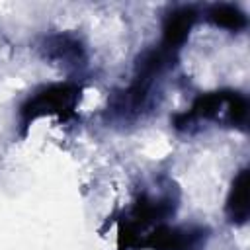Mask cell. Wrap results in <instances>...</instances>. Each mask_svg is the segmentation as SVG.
Masks as SVG:
<instances>
[{"label":"cell","mask_w":250,"mask_h":250,"mask_svg":"<svg viewBox=\"0 0 250 250\" xmlns=\"http://www.w3.org/2000/svg\"><path fill=\"white\" fill-rule=\"evenodd\" d=\"M209 21H213L219 27L225 29H242L246 25V16L232 4H215L209 12H207Z\"/></svg>","instance_id":"cell-7"},{"label":"cell","mask_w":250,"mask_h":250,"mask_svg":"<svg viewBox=\"0 0 250 250\" xmlns=\"http://www.w3.org/2000/svg\"><path fill=\"white\" fill-rule=\"evenodd\" d=\"M227 213L232 223H244L248 219V170H240L236 176L229 195Z\"/></svg>","instance_id":"cell-6"},{"label":"cell","mask_w":250,"mask_h":250,"mask_svg":"<svg viewBox=\"0 0 250 250\" xmlns=\"http://www.w3.org/2000/svg\"><path fill=\"white\" fill-rule=\"evenodd\" d=\"M246 100L238 96L236 92H217L209 96L197 98L191 111L186 113V121H197V119H211V121H223V123H242L246 119Z\"/></svg>","instance_id":"cell-1"},{"label":"cell","mask_w":250,"mask_h":250,"mask_svg":"<svg viewBox=\"0 0 250 250\" xmlns=\"http://www.w3.org/2000/svg\"><path fill=\"white\" fill-rule=\"evenodd\" d=\"M80 98V90L76 86L70 84H57V86H49L43 92H39L37 96H33L23 107H21V115L23 121L29 123L31 119L39 117V115H51V113H66L72 111V107L76 105V100Z\"/></svg>","instance_id":"cell-2"},{"label":"cell","mask_w":250,"mask_h":250,"mask_svg":"<svg viewBox=\"0 0 250 250\" xmlns=\"http://www.w3.org/2000/svg\"><path fill=\"white\" fill-rule=\"evenodd\" d=\"M45 55L62 64H76L82 61V45L70 35H53L45 39Z\"/></svg>","instance_id":"cell-5"},{"label":"cell","mask_w":250,"mask_h":250,"mask_svg":"<svg viewBox=\"0 0 250 250\" xmlns=\"http://www.w3.org/2000/svg\"><path fill=\"white\" fill-rule=\"evenodd\" d=\"M193 20H195V12L189 6L178 8L168 16V20L164 23V49L166 51L178 49V45H182L186 41Z\"/></svg>","instance_id":"cell-4"},{"label":"cell","mask_w":250,"mask_h":250,"mask_svg":"<svg viewBox=\"0 0 250 250\" xmlns=\"http://www.w3.org/2000/svg\"><path fill=\"white\" fill-rule=\"evenodd\" d=\"M205 238L201 229H158L150 236L156 250H195Z\"/></svg>","instance_id":"cell-3"}]
</instances>
